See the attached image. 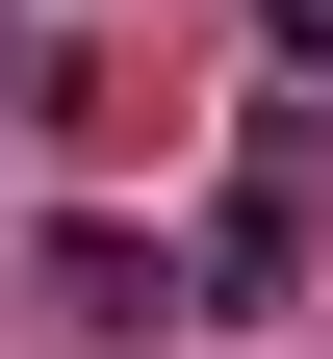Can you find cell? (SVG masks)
<instances>
[{
    "instance_id": "6da1fadb",
    "label": "cell",
    "mask_w": 333,
    "mask_h": 359,
    "mask_svg": "<svg viewBox=\"0 0 333 359\" xmlns=\"http://www.w3.org/2000/svg\"><path fill=\"white\" fill-rule=\"evenodd\" d=\"M308 205H333V103H257V154H231L205 257H179V308H308Z\"/></svg>"
},
{
    "instance_id": "7a4b0ae2",
    "label": "cell",
    "mask_w": 333,
    "mask_h": 359,
    "mask_svg": "<svg viewBox=\"0 0 333 359\" xmlns=\"http://www.w3.org/2000/svg\"><path fill=\"white\" fill-rule=\"evenodd\" d=\"M52 308H103V334H154V308H179V257H128L103 205H52Z\"/></svg>"
},
{
    "instance_id": "3957f363",
    "label": "cell",
    "mask_w": 333,
    "mask_h": 359,
    "mask_svg": "<svg viewBox=\"0 0 333 359\" xmlns=\"http://www.w3.org/2000/svg\"><path fill=\"white\" fill-rule=\"evenodd\" d=\"M257 52H282V77H333V0H257Z\"/></svg>"
}]
</instances>
